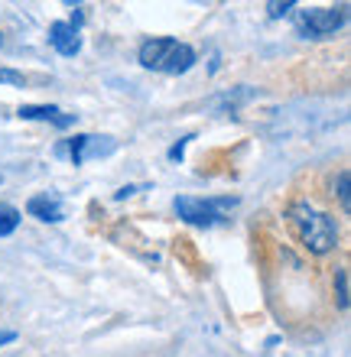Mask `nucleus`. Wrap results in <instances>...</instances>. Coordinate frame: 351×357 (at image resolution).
<instances>
[{
	"label": "nucleus",
	"mask_w": 351,
	"mask_h": 357,
	"mask_svg": "<svg viewBox=\"0 0 351 357\" xmlns=\"http://www.w3.org/2000/svg\"><path fill=\"white\" fill-rule=\"evenodd\" d=\"M283 218H286V225H290V231L296 234V241L313 257H325L338 247V225L325 211L313 208L309 202H293V205L286 208Z\"/></svg>",
	"instance_id": "f257e3e1"
},
{
	"label": "nucleus",
	"mask_w": 351,
	"mask_h": 357,
	"mask_svg": "<svg viewBox=\"0 0 351 357\" xmlns=\"http://www.w3.org/2000/svg\"><path fill=\"white\" fill-rule=\"evenodd\" d=\"M143 68H150V72H163V75H182V72H189L195 66V49L179 43V39H147L137 52Z\"/></svg>",
	"instance_id": "f03ea898"
},
{
	"label": "nucleus",
	"mask_w": 351,
	"mask_h": 357,
	"mask_svg": "<svg viewBox=\"0 0 351 357\" xmlns=\"http://www.w3.org/2000/svg\"><path fill=\"white\" fill-rule=\"evenodd\" d=\"M345 23H348V3H338V7H309L296 13V33L306 39L335 36Z\"/></svg>",
	"instance_id": "7ed1b4c3"
},
{
	"label": "nucleus",
	"mask_w": 351,
	"mask_h": 357,
	"mask_svg": "<svg viewBox=\"0 0 351 357\" xmlns=\"http://www.w3.org/2000/svg\"><path fill=\"white\" fill-rule=\"evenodd\" d=\"M234 205H237V198H209L205 202V198L182 195V198H176V215L195 227H211V225H218V221H225V215Z\"/></svg>",
	"instance_id": "20e7f679"
},
{
	"label": "nucleus",
	"mask_w": 351,
	"mask_h": 357,
	"mask_svg": "<svg viewBox=\"0 0 351 357\" xmlns=\"http://www.w3.org/2000/svg\"><path fill=\"white\" fill-rule=\"evenodd\" d=\"M114 153V140L111 137H91V133H78L72 140H62L56 146V156H68L72 166H82L91 156H107Z\"/></svg>",
	"instance_id": "39448f33"
},
{
	"label": "nucleus",
	"mask_w": 351,
	"mask_h": 357,
	"mask_svg": "<svg viewBox=\"0 0 351 357\" xmlns=\"http://www.w3.org/2000/svg\"><path fill=\"white\" fill-rule=\"evenodd\" d=\"M49 46L56 49L59 56H78V49H82V36H78V26H72V23H52L49 26Z\"/></svg>",
	"instance_id": "423d86ee"
},
{
	"label": "nucleus",
	"mask_w": 351,
	"mask_h": 357,
	"mask_svg": "<svg viewBox=\"0 0 351 357\" xmlns=\"http://www.w3.org/2000/svg\"><path fill=\"white\" fill-rule=\"evenodd\" d=\"M17 114L23 121H49V123H56V127H72L75 123V114L59 111L56 104H23Z\"/></svg>",
	"instance_id": "0eeeda50"
},
{
	"label": "nucleus",
	"mask_w": 351,
	"mask_h": 357,
	"mask_svg": "<svg viewBox=\"0 0 351 357\" xmlns=\"http://www.w3.org/2000/svg\"><path fill=\"white\" fill-rule=\"evenodd\" d=\"M27 211L33 218H39V221H49V225H59L62 218H66V211H62V198L59 195H33L27 202Z\"/></svg>",
	"instance_id": "6e6552de"
},
{
	"label": "nucleus",
	"mask_w": 351,
	"mask_h": 357,
	"mask_svg": "<svg viewBox=\"0 0 351 357\" xmlns=\"http://www.w3.org/2000/svg\"><path fill=\"white\" fill-rule=\"evenodd\" d=\"M20 208L7 205V202H0V237H10L13 231L20 227Z\"/></svg>",
	"instance_id": "1a4fd4ad"
},
{
	"label": "nucleus",
	"mask_w": 351,
	"mask_h": 357,
	"mask_svg": "<svg viewBox=\"0 0 351 357\" xmlns=\"http://www.w3.org/2000/svg\"><path fill=\"white\" fill-rule=\"evenodd\" d=\"M335 195H338V205H342V211L348 215L351 211V176H348V169H342L338 172V178H335Z\"/></svg>",
	"instance_id": "9d476101"
},
{
	"label": "nucleus",
	"mask_w": 351,
	"mask_h": 357,
	"mask_svg": "<svg viewBox=\"0 0 351 357\" xmlns=\"http://www.w3.org/2000/svg\"><path fill=\"white\" fill-rule=\"evenodd\" d=\"M335 299H338V309L348 312V270L345 266L335 270Z\"/></svg>",
	"instance_id": "9b49d317"
},
{
	"label": "nucleus",
	"mask_w": 351,
	"mask_h": 357,
	"mask_svg": "<svg viewBox=\"0 0 351 357\" xmlns=\"http://www.w3.org/2000/svg\"><path fill=\"white\" fill-rule=\"evenodd\" d=\"M0 85H13V88H27V78L13 72V68H0Z\"/></svg>",
	"instance_id": "f8f14e48"
},
{
	"label": "nucleus",
	"mask_w": 351,
	"mask_h": 357,
	"mask_svg": "<svg viewBox=\"0 0 351 357\" xmlns=\"http://www.w3.org/2000/svg\"><path fill=\"white\" fill-rule=\"evenodd\" d=\"M270 17H286L290 10H296V0H286V3H267Z\"/></svg>",
	"instance_id": "ddd939ff"
},
{
	"label": "nucleus",
	"mask_w": 351,
	"mask_h": 357,
	"mask_svg": "<svg viewBox=\"0 0 351 357\" xmlns=\"http://www.w3.org/2000/svg\"><path fill=\"white\" fill-rule=\"evenodd\" d=\"M13 338H17L13 331H0V344H7V341H13Z\"/></svg>",
	"instance_id": "4468645a"
},
{
	"label": "nucleus",
	"mask_w": 351,
	"mask_h": 357,
	"mask_svg": "<svg viewBox=\"0 0 351 357\" xmlns=\"http://www.w3.org/2000/svg\"><path fill=\"white\" fill-rule=\"evenodd\" d=\"M0 46H3V36H0Z\"/></svg>",
	"instance_id": "2eb2a0df"
}]
</instances>
